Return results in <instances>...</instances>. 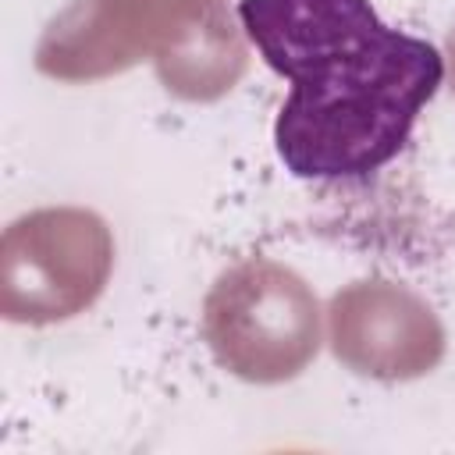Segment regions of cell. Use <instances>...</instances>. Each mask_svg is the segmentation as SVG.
<instances>
[{
	"mask_svg": "<svg viewBox=\"0 0 455 455\" xmlns=\"http://www.w3.org/2000/svg\"><path fill=\"white\" fill-rule=\"evenodd\" d=\"M238 21L291 85L274 149L306 181H355L391 164L444 78L441 50L387 25L370 0H238Z\"/></svg>",
	"mask_w": 455,
	"mask_h": 455,
	"instance_id": "1",
	"label": "cell"
}]
</instances>
